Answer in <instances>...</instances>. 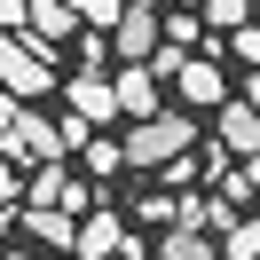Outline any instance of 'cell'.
<instances>
[{
	"instance_id": "obj_12",
	"label": "cell",
	"mask_w": 260,
	"mask_h": 260,
	"mask_svg": "<svg viewBox=\"0 0 260 260\" xmlns=\"http://www.w3.org/2000/svg\"><path fill=\"white\" fill-rule=\"evenodd\" d=\"M71 111L79 118H118V87L103 71H71Z\"/></svg>"
},
{
	"instance_id": "obj_1",
	"label": "cell",
	"mask_w": 260,
	"mask_h": 260,
	"mask_svg": "<svg viewBox=\"0 0 260 260\" xmlns=\"http://www.w3.org/2000/svg\"><path fill=\"white\" fill-rule=\"evenodd\" d=\"M87 134H95V118H79V111H71L63 126H48L40 111H16V126H8V142H0V150L24 158V166H48V158H63V150H79Z\"/></svg>"
},
{
	"instance_id": "obj_9",
	"label": "cell",
	"mask_w": 260,
	"mask_h": 260,
	"mask_svg": "<svg viewBox=\"0 0 260 260\" xmlns=\"http://www.w3.org/2000/svg\"><path fill=\"white\" fill-rule=\"evenodd\" d=\"M71 252H79V260H111V252H126V221H118V213H87L79 237H71Z\"/></svg>"
},
{
	"instance_id": "obj_5",
	"label": "cell",
	"mask_w": 260,
	"mask_h": 260,
	"mask_svg": "<svg viewBox=\"0 0 260 260\" xmlns=\"http://www.w3.org/2000/svg\"><path fill=\"white\" fill-rule=\"evenodd\" d=\"M24 205H63V213H87V205H95V189H87V181L71 174L63 158H48L32 181H24Z\"/></svg>"
},
{
	"instance_id": "obj_23",
	"label": "cell",
	"mask_w": 260,
	"mask_h": 260,
	"mask_svg": "<svg viewBox=\"0 0 260 260\" xmlns=\"http://www.w3.org/2000/svg\"><path fill=\"white\" fill-rule=\"evenodd\" d=\"M16 111H24V103L8 95V87H0V142H8V126H16Z\"/></svg>"
},
{
	"instance_id": "obj_3",
	"label": "cell",
	"mask_w": 260,
	"mask_h": 260,
	"mask_svg": "<svg viewBox=\"0 0 260 260\" xmlns=\"http://www.w3.org/2000/svg\"><path fill=\"white\" fill-rule=\"evenodd\" d=\"M0 87H8V95L16 103H40L55 87V71H48V55L32 48V40L24 32H0Z\"/></svg>"
},
{
	"instance_id": "obj_21",
	"label": "cell",
	"mask_w": 260,
	"mask_h": 260,
	"mask_svg": "<svg viewBox=\"0 0 260 260\" xmlns=\"http://www.w3.org/2000/svg\"><path fill=\"white\" fill-rule=\"evenodd\" d=\"M166 40H174V48H181V40H197V8H174V16H166Z\"/></svg>"
},
{
	"instance_id": "obj_17",
	"label": "cell",
	"mask_w": 260,
	"mask_h": 260,
	"mask_svg": "<svg viewBox=\"0 0 260 260\" xmlns=\"http://www.w3.org/2000/svg\"><path fill=\"white\" fill-rule=\"evenodd\" d=\"M71 8H79V24H87V32H111L126 0H71Z\"/></svg>"
},
{
	"instance_id": "obj_14",
	"label": "cell",
	"mask_w": 260,
	"mask_h": 260,
	"mask_svg": "<svg viewBox=\"0 0 260 260\" xmlns=\"http://www.w3.org/2000/svg\"><path fill=\"white\" fill-rule=\"evenodd\" d=\"M221 260H260V213H237L221 229Z\"/></svg>"
},
{
	"instance_id": "obj_6",
	"label": "cell",
	"mask_w": 260,
	"mask_h": 260,
	"mask_svg": "<svg viewBox=\"0 0 260 260\" xmlns=\"http://www.w3.org/2000/svg\"><path fill=\"white\" fill-rule=\"evenodd\" d=\"M166 87L181 95V111H221V103H229V71L213 63V55H205V63H181Z\"/></svg>"
},
{
	"instance_id": "obj_8",
	"label": "cell",
	"mask_w": 260,
	"mask_h": 260,
	"mask_svg": "<svg viewBox=\"0 0 260 260\" xmlns=\"http://www.w3.org/2000/svg\"><path fill=\"white\" fill-rule=\"evenodd\" d=\"M213 134H221L229 158H252V150H260V111H252L244 95H229L221 111H213Z\"/></svg>"
},
{
	"instance_id": "obj_2",
	"label": "cell",
	"mask_w": 260,
	"mask_h": 260,
	"mask_svg": "<svg viewBox=\"0 0 260 260\" xmlns=\"http://www.w3.org/2000/svg\"><path fill=\"white\" fill-rule=\"evenodd\" d=\"M197 142V118L189 111H150V118H134L126 126V166H166V158H181V150Z\"/></svg>"
},
{
	"instance_id": "obj_18",
	"label": "cell",
	"mask_w": 260,
	"mask_h": 260,
	"mask_svg": "<svg viewBox=\"0 0 260 260\" xmlns=\"http://www.w3.org/2000/svg\"><path fill=\"white\" fill-rule=\"evenodd\" d=\"M229 48H237V63H244V71H252V63H260V24H252V16H244V24H237V32H229Z\"/></svg>"
},
{
	"instance_id": "obj_16",
	"label": "cell",
	"mask_w": 260,
	"mask_h": 260,
	"mask_svg": "<svg viewBox=\"0 0 260 260\" xmlns=\"http://www.w3.org/2000/svg\"><path fill=\"white\" fill-rule=\"evenodd\" d=\"M197 16H205L213 32H237V24L252 16V0H197Z\"/></svg>"
},
{
	"instance_id": "obj_4",
	"label": "cell",
	"mask_w": 260,
	"mask_h": 260,
	"mask_svg": "<svg viewBox=\"0 0 260 260\" xmlns=\"http://www.w3.org/2000/svg\"><path fill=\"white\" fill-rule=\"evenodd\" d=\"M166 40V16L150 8V0H126L118 8V24H111V55L118 63H150V48Z\"/></svg>"
},
{
	"instance_id": "obj_11",
	"label": "cell",
	"mask_w": 260,
	"mask_h": 260,
	"mask_svg": "<svg viewBox=\"0 0 260 260\" xmlns=\"http://www.w3.org/2000/svg\"><path fill=\"white\" fill-rule=\"evenodd\" d=\"M16 221H24L32 244H63V252H71V237H79V213H63V205H16Z\"/></svg>"
},
{
	"instance_id": "obj_20",
	"label": "cell",
	"mask_w": 260,
	"mask_h": 260,
	"mask_svg": "<svg viewBox=\"0 0 260 260\" xmlns=\"http://www.w3.org/2000/svg\"><path fill=\"white\" fill-rule=\"evenodd\" d=\"M174 205H181V197H166V189H150V197H142V205H134V213H142V221H174Z\"/></svg>"
},
{
	"instance_id": "obj_7",
	"label": "cell",
	"mask_w": 260,
	"mask_h": 260,
	"mask_svg": "<svg viewBox=\"0 0 260 260\" xmlns=\"http://www.w3.org/2000/svg\"><path fill=\"white\" fill-rule=\"evenodd\" d=\"M24 40H32L40 55H55L63 40H79V8H71V0H32V16H24Z\"/></svg>"
},
{
	"instance_id": "obj_19",
	"label": "cell",
	"mask_w": 260,
	"mask_h": 260,
	"mask_svg": "<svg viewBox=\"0 0 260 260\" xmlns=\"http://www.w3.org/2000/svg\"><path fill=\"white\" fill-rule=\"evenodd\" d=\"M103 55H111V32H87V24H79V63L103 71Z\"/></svg>"
},
{
	"instance_id": "obj_22",
	"label": "cell",
	"mask_w": 260,
	"mask_h": 260,
	"mask_svg": "<svg viewBox=\"0 0 260 260\" xmlns=\"http://www.w3.org/2000/svg\"><path fill=\"white\" fill-rule=\"evenodd\" d=\"M24 16H32V0H0V32H24Z\"/></svg>"
},
{
	"instance_id": "obj_25",
	"label": "cell",
	"mask_w": 260,
	"mask_h": 260,
	"mask_svg": "<svg viewBox=\"0 0 260 260\" xmlns=\"http://www.w3.org/2000/svg\"><path fill=\"white\" fill-rule=\"evenodd\" d=\"M0 260H40V252H0Z\"/></svg>"
},
{
	"instance_id": "obj_10",
	"label": "cell",
	"mask_w": 260,
	"mask_h": 260,
	"mask_svg": "<svg viewBox=\"0 0 260 260\" xmlns=\"http://www.w3.org/2000/svg\"><path fill=\"white\" fill-rule=\"evenodd\" d=\"M111 87H118V111H126V118H150V111H158V87H166V79H158L150 63H118V79H111Z\"/></svg>"
},
{
	"instance_id": "obj_26",
	"label": "cell",
	"mask_w": 260,
	"mask_h": 260,
	"mask_svg": "<svg viewBox=\"0 0 260 260\" xmlns=\"http://www.w3.org/2000/svg\"><path fill=\"white\" fill-rule=\"evenodd\" d=\"M174 8H197V0H174Z\"/></svg>"
},
{
	"instance_id": "obj_24",
	"label": "cell",
	"mask_w": 260,
	"mask_h": 260,
	"mask_svg": "<svg viewBox=\"0 0 260 260\" xmlns=\"http://www.w3.org/2000/svg\"><path fill=\"white\" fill-rule=\"evenodd\" d=\"M244 103H252V111H260V63L244 71Z\"/></svg>"
},
{
	"instance_id": "obj_15",
	"label": "cell",
	"mask_w": 260,
	"mask_h": 260,
	"mask_svg": "<svg viewBox=\"0 0 260 260\" xmlns=\"http://www.w3.org/2000/svg\"><path fill=\"white\" fill-rule=\"evenodd\" d=\"M79 158H87V174H95V181H111L118 166H126V150H118L111 134H87V142H79Z\"/></svg>"
},
{
	"instance_id": "obj_13",
	"label": "cell",
	"mask_w": 260,
	"mask_h": 260,
	"mask_svg": "<svg viewBox=\"0 0 260 260\" xmlns=\"http://www.w3.org/2000/svg\"><path fill=\"white\" fill-rule=\"evenodd\" d=\"M158 260H221V237H205V229H189V221H174L158 244H150Z\"/></svg>"
}]
</instances>
